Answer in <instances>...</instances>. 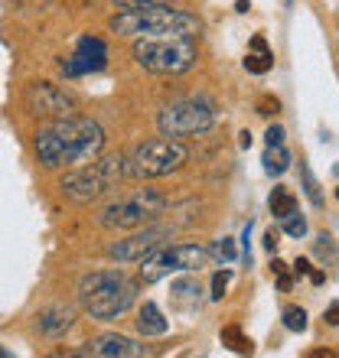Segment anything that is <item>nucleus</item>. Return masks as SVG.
I'll return each instance as SVG.
<instances>
[{"instance_id": "nucleus-38", "label": "nucleus", "mask_w": 339, "mask_h": 358, "mask_svg": "<svg viewBox=\"0 0 339 358\" xmlns=\"http://www.w3.org/2000/svg\"><path fill=\"white\" fill-rule=\"evenodd\" d=\"M287 3H293V0H287Z\"/></svg>"}, {"instance_id": "nucleus-9", "label": "nucleus", "mask_w": 339, "mask_h": 358, "mask_svg": "<svg viewBox=\"0 0 339 358\" xmlns=\"http://www.w3.org/2000/svg\"><path fill=\"white\" fill-rule=\"evenodd\" d=\"M209 251L196 241H186V245H173V248H157L151 257L141 261V280L144 283H157L170 273H189L199 271L206 264Z\"/></svg>"}, {"instance_id": "nucleus-26", "label": "nucleus", "mask_w": 339, "mask_h": 358, "mask_svg": "<svg viewBox=\"0 0 339 358\" xmlns=\"http://www.w3.org/2000/svg\"><path fill=\"white\" fill-rule=\"evenodd\" d=\"M300 176H303V189H307V196H310V202H313L317 208H320V206H323V196H320V186H317V179H313V173L307 170V166H303Z\"/></svg>"}, {"instance_id": "nucleus-4", "label": "nucleus", "mask_w": 339, "mask_h": 358, "mask_svg": "<svg viewBox=\"0 0 339 358\" xmlns=\"http://www.w3.org/2000/svg\"><path fill=\"white\" fill-rule=\"evenodd\" d=\"M124 179V153H111V157H95V160L72 166L66 176L59 179L62 196L72 199L76 206H88L95 199H102L104 192H111Z\"/></svg>"}, {"instance_id": "nucleus-35", "label": "nucleus", "mask_w": 339, "mask_h": 358, "mask_svg": "<svg viewBox=\"0 0 339 358\" xmlns=\"http://www.w3.org/2000/svg\"><path fill=\"white\" fill-rule=\"evenodd\" d=\"M248 7H251V3H248V0H238V3H235V10H238V13H245Z\"/></svg>"}, {"instance_id": "nucleus-22", "label": "nucleus", "mask_w": 339, "mask_h": 358, "mask_svg": "<svg viewBox=\"0 0 339 358\" xmlns=\"http://www.w3.org/2000/svg\"><path fill=\"white\" fill-rule=\"evenodd\" d=\"M284 326L291 332H303L307 329V313H303V306H284Z\"/></svg>"}, {"instance_id": "nucleus-1", "label": "nucleus", "mask_w": 339, "mask_h": 358, "mask_svg": "<svg viewBox=\"0 0 339 358\" xmlns=\"http://www.w3.org/2000/svg\"><path fill=\"white\" fill-rule=\"evenodd\" d=\"M104 147L102 124L92 117H56L36 131V157L46 170H72L95 160Z\"/></svg>"}, {"instance_id": "nucleus-6", "label": "nucleus", "mask_w": 339, "mask_h": 358, "mask_svg": "<svg viewBox=\"0 0 339 358\" xmlns=\"http://www.w3.org/2000/svg\"><path fill=\"white\" fill-rule=\"evenodd\" d=\"M134 59L137 66L157 76H183L196 66V43L177 36H157V39H137L134 43Z\"/></svg>"}, {"instance_id": "nucleus-7", "label": "nucleus", "mask_w": 339, "mask_h": 358, "mask_svg": "<svg viewBox=\"0 0 339 358\" xmlns=\"http://www.w3.org/2000/svg\"><path fill=\"white\" fill-rule=\"evenodd\" d=\"M163 208H167V196L160 189H137L127 199L104 206L98 212V225L108 231H134V228L157 222L163 215Z\"/></svg>"}, {"instance_id": "nucleus-8", "label": "nucleus", "mask_w": 339, "mask_h": 358, "mask_svg": "<svg viewBox=\"0 0 339 358\" xmlns=\"http://www.w3.org/2000/svg\"><path fill=\"white\" fill-rule=\"evenodd\" d=\"M216 124V104L196 94V98H179L170 101L160 114H157V127L163 137L179 141V137H193V134H206Z\"/></svg>"}, {"instance_id": "nucleus-34", "label": "nucleus", "mask_w": 339, "mask_h": 358, "mask_svg": "<svg viewBox=\"0 0 339 358\" xmlns=\"http://www.w3.org/2000/svg\"><path fill=\"white\" fill-rule=\"evenodd\" d=\"M310 280H313V283H317V287H320V283H323V280H326V277H323V273H320V271H310Z\"/></svg>"}, {"instance_id": "nucleus-36", "label": "nucleus", "mask_w": 339, "mask_h": 358, "mask_svg": "<svg viewBox=\"0 0 339 358\" xmlns=\"http://www.w3.org/2000/svg\"><path fill=\"white\" fill-rule=\"evenodd\" d=\"M0 358H10V352H7V349H4V345H0Z\"/></svg>"}, {"instance_id": "nucleus-33", "label": "nucleus", "mask_w": 339, "mask_h": 358, "mask_svg": "<svg viewBox=\"0 0 339 358\" xmlns=\"http://www.w3.org/2000/svg\"><path fill=\"white\" fill-rule=\"evenodd\" d=\"M293 271L300 273V277H303V273H310V261H303V257H297V264H293Z\"/></svg>"}, {"instance_id": "nucleus-31", "label": "nucleus", "mask_w": 339, "mask_h": 358, "mask_svg": "<svg viewBox=\"0 0 339 358\" xmlns=\"http://www.w3.org/2000/svg\"><path fill=\"white\" fill-rule=\"evenodd\" d=\"M323 320H326V322H330V326H339V303H333V306H330V310H326V313H323Z\"/></svg>"}, {"instance_id": "nucleus-18", "label": "nucleus", "mask_w": 339, "mask_h": 358, "mask_svg": "<svg viewBox=\"0 0 339 358\" xmlns=\"http://www.w3.org/2000/svg\"><path fill=\"white\" fill-rule=\"evenodd\" d=\"M268 208H271V215L281 222V218H287L291 212H297V196H293L287 186H274L271 199H268Z\"/></svg>"}, {"instance_id": "nucleus-28", "label": "nucleus", "mask_w": 339, "mask_h": 358, "mask_svg": "<svg viewBox=\"0 0 339 358\" xmlns=\"http://www.w3.org/2000/svg\"><path fill=\"white\" fill-rule=\"evenodd\" d=\"M271 273H274V277H277V287H281L284 293H287V290H291V287H293L291 273H287V264H284V261H277V257H274V261H271Z\"/></svg>"}, {"instance_id": "nucleus-23", "label": "nucleus", "mask_w": 339, "mask_h": 358, "mask_svg": "<svg viewBox=\"0 0 339 358\" xmlns=\"http://www.w3.org/2000/svg\"><path fill=\"white\" fill-rule=\"evenodd\" d=\"M209 255L216 257V261H222V264H232V261H235V241H232V238H219Z\"/></svg>"}, {"instance_id": "nucleus-2", "label": "nucleus", "mask_w": 339, "mask_h": 358, "mask_svg": "<svg viewBox=\"0 0 339 358\" xmlns=\"http://www.w3.org/2000/svg\"><path fill=\"white\" fill-rule=\"evenodd\" d=\"M137 300V280L124 271H95L78 280V303L92 320H118Z\"/></svg>"}, {"instance_id": "nucleus-37", "label": "nucleus", "mask_w": 339, "mask_h": 358, "mask_svg": "<svg viewBox=\"0 0 339 358\" xmlns=\"http://www.w3.org/2000/svg\"><path fill=\"white\" fill-rule=\"evenodd\" d=\"M336 199H339V189H336Z\"/></svg>"}, {"instance_id": "nucleus-14", "label": "nucleus", "mask_w": 339, "mask_h": 358, "mask_svg": "<svg viewBox=\"0 0 339 358\" xmlns=\"http://www.w3.org/2000/svg\"><path fill=\"white\" fill-rule=\"evenodd\" d=\"M137 332L144 339H157V336H167L170 332V320L163 316V310L153 300H144L141 313H137Z\"/></svg>"}, {"instance_id": "nucleus-5", "label": "nucleus", "mask_w": 339, "mask_h": 358, "mask_svg": "<svg viewBox=\"0 0 339 358\" xmlns=\"http://www.w3.org/2000/svg\"><path fill=\"white\" fill-rule=\"evenodd\" d=\"M189 160V150L179 141L170 137H157V141L137 143L127 157H124V176L131 179H160L170 173L183 170V163Z\"/></svg>"}, {"instance_id": "nucleus-32", "label": "nucleus", "mask_w": 339, "mask_h": 358, "mask_svg": "<svg viewBox=\"0 0 339 358\" xmlns=\"http://www.w3.org/2000/svg\"><path fill=\"white\" fill-rule=\"evenodd\" d=\"M264 248L274 255V248H277V231H274V228H268V231H264Z\"/></svg>"}, {"instance_id": "nucleus-13", "label": "nucleus", "mask_w": 339, "mask_h": 358, "mask_svg": "<svg viewBox=\"0 0 339 358\" xmlns=\"http://www.w3.org/2000/svg\"><path fill=\"white\" fill-rule=\"evenodd\" d=\"M72 322H76V313L69 310V306H46V310L36 316V326L43 336L49 339H59V336H66L72 329Z\"/></svg>"}, {"instance_id": "nucleus-20", "label": "nucleus", "mask_w": 339, "mask_h": 358, "mask_svg": "<svg viewBox=\"0 0 339 358\" xmlns=\"http://www.w3.org/2000/svg\"><path fill=\"white\" fill-rule=\"evenodd\" d=\"M222 345H228V349L238 352V355H251L254 352V342L248 339L238 326H226V329H222Z\"/></svg>"}, {"instance_id": "nucleus-21", "label": "nucleus", "mask_w": 339, "mask_h": 358, "mask_svg": "<svg viewBox=\"0 0 339 358\" xmlns=\"http://www.w3.org/2000/svg\"><path fill=\"white\" fill-rule=\"evenodd\" d=\"M76 52H82L88 59H108V43L102 36H78Z\"/></svg>"}, {"instance_id": "nucleus-19", "label": "nucleus", "mask_w": 339, "mask_h": 358, "mask_svg": "<svg viewBox=\"0 0 339 358\" xmlns=\"http://www.w3.org/2000/svg\"><path fill=\"white\" fill-rule=\"evenodd\" d=\"M104 66H108V59H88V56H82V52H76L72 59H62V72H66L69 78L88 76V72H102Z\"/></svg>"}, {"instance_id": "nucleus-3", "label": "nucleus", "mask_w": 339, "mask_h": 358, "mask_svg": "<svg viewBox=\"0 0 339 358\" xmlns=\"http://www.w3.org/2000/svg\"><path fill=\"white\" fill-rule=\"evenodd\" d=\"M108 27H111V33L127 39H157V36L193 39L202 29V23L186 10L153 7V10H118Z\"/></svg>"}, {"instance_id": "nucleus-27", "label": "nucleus", "mask_w": 339, "mask_h": 358, "mask_svg": "<svg viewBox=\"0 0 339 358\" xmlns=\"http://www.w3.org/2000/svg\"><path fill=\"white\" fill-rule=\"evenodd\" d=\"M228 283H232V271H219L216 277H212V300H222L226 296V290H228Z\"/></svg>"}, {"instance_id": "nucleus-25", "label": "nucleus", "mask_w": 339, "mask_h": 358, "mask_svg": "<svg viewBox=\"0 0 339 358\" xmlns=\"http://www.w3.org/2000/svg\"><path fill=\"white\" fill-rule=\"evenodd\" d=\"M281 222H284V231H287L291 238H303V235H307V218L297 215V212H291V215L281 218Z\"/></svg>"}, {"instance_id": "nucleus-29", "label": "nucleus", "mask_w": 339, "mask_h": 358, "mask_svg": "<svg viewBox=\"0 0 339 358\" xmlns=\"http://www.w3.org/2000/svg\"><path fill=\"white\" fill-rule=\"evenodd\" d=\"M254 108H258V114H264V117H271V114L281 111V101H277L274 94H261V98L254 101Z\"/></svg>"}, {"instance_id": "nucleus-10", "label": "nucleus", "mask_w": 339, "mask_h": 358, "mask_svg": "<svg viewBox=\"0 0 339 358\" xmlns=\"http://www.w3.org/2000/svg\"><path fill=\"white\" fill-rule=\"evenodd\" d=\"M173 235L167 225H141L134 228L127 238H118V241H111V245L104 248V255L111 257V261H118V264H141L144 257H151L157 248L167 245V238Z\"/></svg>"}, {"instance_id": "nucleus-17", "label": "nucleus", "mask_w": 339, "mask_h": 358, "mask_svg": "<svg viewBox=\"0 0 339 358\" xmlns=\"http://www.w3.org/2000/svg\"><path fill=\"white\" fill-rule=\"evenodd\" d=\"M291 150L284 147V143H277V147H268L264 150V157H261V163H264V173L268 176H284V173L291 170Z\"/></svg>"}, {"instance_id": "nucleus-15", "label": "nucleus", "mask_w": 339, "mask_h": 358, "mask_svg": "<svg viewBox=\"0 0 339 358\" xmlns=\"http://www.w3.org/2000/svg\"><path fill=\"white\" fill-rule=\"evenodd\" d=\"M245 69L251 72V76H268V72L274 69V52L268 49L264 36H254L251 39V52L245 56Z\"/></svg>"}, {"instance_id": "nucleus-11", "label": "nucleus", "mask_w": 339, "mask_h": 358, "mask_svg": "<svg viewBox=\"0 0 339 358\" xmlns=\"http://www.w3.org/2000/svg\"><path fill=\"white\" fill-rule=\"evenodd\" d=\"M23 104H27L29 114L36 117H72L78 108L76 94L62 85H53V82H33V85L23 92Z\"/></svg>"}, {"instance_id": "nucleus-16", "label": "nucleus", "mask_w": 339, "mask_h": 358, "mask_svg": "<svg viewBox=\"0 0 339 358\" xmlns=\"http://www.w3.org/2000/svg\"><path fill=\"white\" fill-rule=\"evenodd\" d=\"M170 293H173V303L183 306V310L199 306V283H196V277H179V280H173Z\"/></svg>"}, {"instance_id": "nucleus-30", "label": "nucleus", "mask_w": 339, "mask_h": 358, "mask_svg": "<svg viewBox=\"0 0 339 358\" xmlns=\"http://www.w3.org/2000/svg\"><path fill=\"white\" fill-rule=\"evenodd\" d=\"M284 137H287V131H284L281 124H271V127H268V134H264L268 147H277V143H284Z\"/></svg>"}, {"instance_id": "nucleus-24", "label": "nucleus", "mask_w": 339, "mask_h": 358, "mask_svg": "<svg viewBox=\"0 0 339 358\" xmlns=\"http://www.w3.org/2000/svg\"><path fill=\"white\" fill-rule=\"evenodd\" d=\"M173 0H114L118 10H153V7H170Z\"/></svg>"}, {"instance_id": "nucleus-12", "label": "nucleus", "mask_w": 339, "mask_h": 358, "mask_svg": "<svg viewBox=\"0 0 339 358\" xmlns=\"http://www.w3.org/2000/svg\"><path fill=\"white\" fill-rule=\"evenodd\" d=\"M82 355H98V358H137V355H151L147 345L127 339V336H118V332H104V336H95V339L85 342Z\"/></svg>"}]
</instances>
